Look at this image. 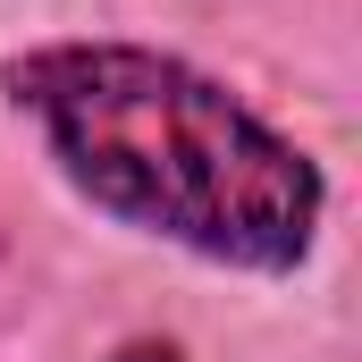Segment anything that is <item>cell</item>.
<instances>
[{"label":"cell","instance_id":"1","mask_svg":"<svg viewBox=\"0 0 362 362\" xmlns=\"http://www.w3.org/2000/svg\"><path fill=\"white\" fill-rule=\"evenodd\" d=\"M0 101L101 219L245 278H295L329 177L245 93L160 42L59 34L0 59Z\"/></svg>","mask_w":362,"mask_h":362}]
</instances>
